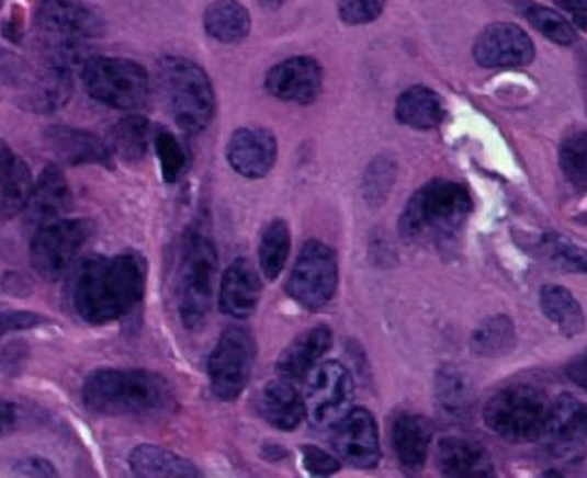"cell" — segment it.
Masks as SVG:
<instances>
[{
  "label": "cell",
  "instance_id": "obj_8",
  "mask_svg": "<svg viewBox=\"0 0 587 478\" xmlns=\"http://www.w3.org/2000/svg\"><path fill=\"white\" fill-rule=\"evenodd\" d=\"M82 82L92 100L113 110H144L151 98L149 75L132 59L88 58L82 66Z\"/></svg>",
  "mask_w": 587,
  "mask_h": 478
},
{
  "label": "cell",
  "instance_id": "obj_7",
  "mask_svg": "<svg viewBox=\"0 0 587 478\" xmlns=\"http://www.w3.org/2000/svg\"><path fill=\"white\" fill-rule=\"evenodd\" d=\"M218 275V252L208 237L191 232L183 242L176 297L182 322L189 330L203 327L211 315Z\"/></svg>",
  "mask_w": 587,
  "mask_h": 478
},
{
  "label": "cell",
  "instance_id": "obj_12",
  "mask_svg": "<svg viewBox=\"0 0 587 478\" xmlns=\"http://www.w3.org/2000/svg\"><path fill=\"white\" fill-rule=\"evenodd\" d=\"M338 288V260L330 247L320 240L305 242L292 269L286 291L305 309H320L332 299Z\"/></svg>",
  "mask_w": 587,
  "mask_h": 478
},
{
  "label": "cell",
  "instance_id": "obj_27",
  "mask_svg": "<svg viewBox=\"0 0 587 478\" xmlns=\"http://www.w3.org/2000/svg\"><path fill=\"white\" fill-rule=\"evenodd\" d=\"M131 469L134 475L146 478L199 477L195 465L174 452L153 444H142L132 449Z\"/></svg>",
  "mask_w": 587,
  "mask_h": 478
},
{
  "label": "cell",
  "instance_id": "obj_45",
  "mask_svg": "<svg viewBox=\"0 0 587 478\" xmlns=\"http://www.w3.org/2000/svg\"><path fill=\"white\" fill-rule=\"evenodd\" d=\"M557 4L574 14L580 15L582 12H587V0H557Z\"/></svg>",
  "mask_w": 587,
  "mask_h": 478
},
{
  "label": "cell",
  "instance_id": "obj_39",
  "mask_svg": "<svg viewBox=\"0 0 587 478\" xmlns=\"http://www.w3.org/2000/svg\"><path fill=\"white\" fill-rule=\"evenodd\" d=\"M387 0H338V15L348 25H366L384 12Z\"/></svg>",
  "mask_w": 587,
  "mask_h": 478
},
{
  "label": "cell",
  "instance_id": "obj_14",
  "mask_svg": "<svg viewBox=\"0 0 587 478\" xmlns=\"http://www.w3.org/2000/svg\"><path fill=\"white\" fill-rule=\"evenodd\" d=\"M473 58L486 69L522 67L534 59V43L519 25L493 23L475 41Z\"/></svg>",
  "mask_w": 587,
  "mask_h": 478
},
{
  "label": "cell",
  "instance_id": "obj_44",
  "mask_svg": "<svg viewBox=\"0 0 587 478\" xmlns=\"http://www.w3.org/2000/svg\"><path fill=\"white\" fill-rule=\"evenodd\" d=\"M568 377L573 379L574 384L580 385L584 391H587V355L578 358V361L568 368Z\"/></svg>",
  "mask_w": 587,
  "mask_h": 478
},
{
  "label": "cell",
  "instance_id": "obj_28",
  "mask_svg": "<svg viewBox=\"0 0 587 478\" xmlns=\"http://www.w3.org/2000/svg\"><path fill=\"white\" fill-rule=\"evenodd\" d=\"M252 27L250 14L239 0H214L204 12V30L218 43H240Z\"/></svg>",
  "mask_w": 587,
  "mask_h": 478
},
{
  "label": "cell",
  "instance_id": "obj_46",
  "mask_svg": "<svg viewBox=\"0 0 587 478\" xmlns=\"http://www.w3.org/2000/svg\"><path fill=\"white\" fill-rule=\"evenodd\" d=\"M260 2L261 4H263V7L276 8V7H281L284 0H260Z\"/></svg>",
  "mask_w": 587,
  "mask_h": 478
},
{
  "label": "cell",
  "instance_id": "obj_20",
  "mask_svg": "<svg viewBox=\"0 0 587 478\" xmlns=\"http://www.w3.org/2000/svg\"><path fill=\"white\" fill-rule=\"evenodd\" d=\"M74 206V195L66 175L56 164L44 168L43 174L31 191L30 203L25 206V216L31 227H44L64 219Z\"/></svg>",
  "mask_w": 587,
  "mask_h": 478
},
{
  "label": "cell",
  "instance_id": "obj_3",
  "mask_svg": "<svg viewBox=\"0 0 587 478\" xmlns=\"http://www.w3.org/2000/svg\"><path fill=\"white\" fill-rule=\"evenodd\" d=\"M472 196L452 182L428 183L414 193L400 216L399 231L413 244H441L464 227Z\"/></svg>",
  "mask_w": 587,
  "mask_h": 478
},
{
  "label": "cell",
  "instance_id": "obj_13",
  "mask_svg": "<svg viewBox=\"0 0 587 478\" xmlns=\"http://www.w3.org/2000/svg\"><path fill=\"white\" fill-rule=\"evenodd\" d=\"M353 382L348 368L336 361L320 364L313 372L305 391V418L315 428H334L351 410Z\"/></svg>",
  "mask_w": 587,
  "mask_h": 478
},
{
  "label": "cell",
  "instance_id": "obj_32",
  "mask_svg": "<svg viewBox=\"0 0 587 478\" xmlns=\"http://www.w3.org/2000/svg\"><path fill=\"white\" fill-rule=\"evenodd\" d=\"M437 406L450 420H465L473 408L472 385L458 369H442L437 377Z\"/></svg>",
  "mask_w": 587,
  "mask_h": 478
},
{
  "label": "cell",
  "instance_id": "obj_17",
  "mask_svg": "<svg viewBox=\"0 0 587 478\" xmlns=\"http://www.w3.org/2000/svg\"><path fill=\"white\" fill-rule=\"evenodd\" d=\"M276 159L273 134L263 128H240L233 134L227 146V160L233 170L248 180L269 174Z\"/></svg>",
  "mask_w": 587,
  "mask_h": 478
},
{
  "label": "cell",
  "instance_id": "obj_42",
  "mask_svg": "<svg viewBox=\"0 0 587 478\" xmlns=\"http://www.w3.org/2000/svg\"><path fill=\"white\" fill-rule=\"evenodd\" d=\"M15 475L20 477H58V471L56 467L48 462V459H43V457H27L23 459L20 464L15 465Z\"/></svg>",
  "mask_w": 587,
  "mask_h": 478
},
{
  "label": "cell",
  "instance_id": "obj_5",
  "mask_svg": "<svg viewBox=\"0 0 587 478\" xmlns=\"http://www.w3.org/2000/svg\"><path fill=\"white\" fill-rule=\"evenodd\" d=\"M157 82L170 115L183 132L196 134L211 124L216 98L201 67L189 59L168 56L157 66Z\"/></svg>",
  "mask_w": 587,
  "mask_h": 478
},
{
  "label": "cell",
  "instance_id": "obj_2",
  "mask_svg": "<svg viewBox=\"0 0 587 478\" xmlns=\"http://www.w3.org/2000/svg\"><path fill=\"white\" fill-rule=\"evenodd\" d=\"M88 410L102 416L147 418L167 412L174 402L165 377L147 369H95L82 387Z\"/></svg>",
  "mask_w": 587,
  "mask_h": 478
},
{
  "label": "cell",
  "instance_id": "obj_30",
  "mask_svg": "<svg viewBox=\"0 0 587 478\" xmlns=\"http://www.w3.org/2000/svg\"><path fill=\"white\" fill-rule=\"evenodd\" d=\"M540 305L545 317L553 320L566 338H574L584 332L586 317L582 311V305L563 286H555V284L544 286L540 292Z\"/></svg>",
  "mask_w": 587,
  "mask_h": 478
},
{
  "label": "cell",
  "instance_id": "obj_47",
  "mask_svg": "<svg viewBox=\"0 0 587 478\" xmlns=\"http://www.w3.org/2000/svg\"><path fill=\"white\" fill-rule=\"evenodd\" d=\"M2 4H4V0H0V8H2Z\"/></svg>",
  "mask_w": 587,
  "mask_h": 478
},
{
  "label": "cell",
  "instance_id": "obj_10",
  "mask_svg": "<svg viewBox=\"0 0 587 478\" xmlns=\"http://www.w3.org/2000/svg\"><path fill=\"white\" fill-rule=\"evenodd\" d=\"M92 235L94 224L84 218H64L38 227L30 248V261L35 273L46 281L61 278L74 268Z\"/></svg>",
  "mask_w": 587,
  "mask_h": 478
},
{
  "label": "cell",
  "instance_id": "obj_41",
  "mask_svg": "<svg viewBox=\"0 0 587 478\" xmlns=\"http://www.w3.org/2000/svg\"><path fill=\"white\" fill-rule=\"evenodd\" d=\"M302 462L305 469L317 477H328L340 469L338 459L317 446H302Z\"/></svg>",
  "mask_w": 587,
  "mask_h": 478
},
{
  "label": "cell",
  "instance_id": "obj_40",
  "mask_svg": "<svg viewBox=\"0 0 587 478\" xmlns=\"http://www.w3.org/2000/svg\"><path fill=\"white\" fill-rule=\"evenodd\" d=\"M46 319L33 311H22V309H10L7 305H0V340L7 338L8 333L23 332L44 325Z\"/></svg>",
  "mask_w": 587,
  "mask_h": 478
},
{
  "label": "cell",
  "instance_id": "obj_1",
  "mask_svg": "<svg viewBox=\"0 0 587 478\" xmlns=\"http://www.w3.org/2000/svg\"><path fill=\"white\" fill-rule=\"evenodd\" d=\"M146 292V261L138 254L90 258L71 283V301L88 325H108L123 319Z\"/></svg>",
  "mask_w": 587,
  "mask_h": 478
},
{
  "label": "cell",
  "instance_id": "obj_11",
  "mask_svg": "<svg viewBox=\"0 0 587 478\" xmlns=\"http://www.w3.org/2000/svg\"><path fill=\"white\" fill-rule=\"evenodd\" d=\"M255 363V335L247 328L229 327L224 330L208 358L214 395L222 400L237 399L252 376Z\"/></svg>",
  "mask_w": 587,
  "mask_h": 478
},
{
  "label": "cell",
  "instance_id": "obj_33",
  "mask_svg": "<svg viewBox=\"0 0 587 478\" xmlns=\"http://www.w3.org/2000/svg\"><path fill=\"white\" fill-rule=\"evenodd\" d=\"M291 255V231L283 219H273L260 240V268L268 281L281 275Z\"/></svg>",
  "mask_w": 587,
  "mask_h": 478
},
{
  "label": "cell",
  "instance_id": "obj_16",
  "mask_svg": "<svg viewBox=\"0 0 587 478\" xmlns=\"http://www.w3.org/2000/svg\"><path fill=\"white\" fill-rule=\"evenodd\" d=\"M266 88L276 100L307 105L315 102L323 90V69L307 56L284 59L269 71Z\"/></svg>",
  "mask_w": 587,
  "mask_h": 478
},
{
  "label": "cell",
  "instance_id": "obj_24",
  "mask_svg": "<svg viewBox=\"0 0 587 478\" xmlns=\"http://www.w3.org/2000/svg\"><path fill=\"white\" fill-rule=\"evenodd\" d=\"M332 345V332L327 327H315L297 335L276 361L279 376L300 382L312 374L315 364L327 355Z\"/></svg>",
  "mask_w": 587,
  "mask_h": 478
},
{
  "label": "cell",
  "instance_id": "obj_25",
  "mask_svg": "<svg viewBox=\"0 0 587 478\" xmlns=\"http://www.w3.org/2000/svg\"><path fill=\"white\" fill-rule=\"evenodd\" d=\"M433 428L424 416L400 413L393 421L392 442L395 456L408 471H418L426 464Z\"/></svg>",
  "mask_w": 587,
  "mask_h": 478
},
{
  "label": "cell",
  "instance_id": "obj_29",
  "mask_svg": "<svg viewBox=\"0 0 587 478\" xmlns=\"http://www.w3.org/2000/svg\"><path fill=\"white\" fill-rule=\"evenodd\" d=\"M395 113L399 123L416 130L437 128L444 118L441 98L426 87H413L405 90L397 100Z\"/></svg>",
  "mask_w": 587,
  "mask_h": 478
},
{
  "label": "cell",
  "instance_id": "obj_37",
  "mask_svg": "<svg viewBox=\"0 0 587 478\" xmlns=\"http://www.w3.org/2000/svg\"><path fill=\"white\" fill-rule=\"evenodd\" d=\"M561 168L574 187L587 191V132L574 134L563 144Z\"/></svg>",
  "mask_w": 587,
  "mask_h": 478
},
{
  "label": "cell",
  "instance_id": "obj_35",
  "mask_svg": "<svg viewBox=\"0 0 587 478\" xmlns=\"http://www.w3.org/2000/svg\"><path fill=\"white\" fill-rule=\"evenodd\" d=\"M522 14L538 33H542L545 38H550L553 43L573 44L576 41V30L571 25V22L551 8L529 2L527 7L522 8Z\"/></svg>",
  "mask_w": 587,
  "mask_h": 478
},
{
  "label": "cell",
  "instance_id": "obj_26",
  "mask_svg": "<svg viewBox=\"0 0 587 478\" xmlns=\"http://www.w3.org/2000/svg\"><path fill=\"white\" fill-rule=\"evenodd\" d=\"M261 413L276 429L292 431L305 418V402L291 379H273L261 391Z\"/></svg>",
  "mask_w": 587,
  "mask_h": 478
},
{
  "label": "cell",
  "instance_id": "obj_22",
  "mask_svg": "<svg viewBox=\"0 0 587 478\" xmlns=\"http://www.w3.org/2000/svg\"><path fill=\"white\" fill-rule=\"evenodd\" d=\"M260 294L261 281L258 271L252 268L250 261L240 258L233 261L232 268L225 271L222 278L219 309L235 319H245L255 312Z\"/></svg>",
  "mask_w": 587,
  "mask_h": 478
},
{
  "label": "cell",
  "instance_id": "obj_38",
  "mask_svg": "<svg viewBox=\"0 0 587 478\" xmlns=\"http://www.w3.org/2000/svg\"><path fill=\"white\" fill-rule=\"evenodd\" d=\"M155 151L160 160V170H162L165 182L174 183L188 164V157H185L180 141L170 132L159 130L155 134Z\"/></svg>",
  "mask_w": 587,
  "mask_h": 478
},
{
  "label": "cell",
  "instance_id": "obj_36",
  "mask_svg": "<svg viewBox=\"0 0 587 478\" xmlns=\"http://www.w3.org/2000/svg\"><path fill=\"white\" fill-rule=\"evenodd\" d=\"M540 252L545 260L555 263L557 268L574 271V273H587V252L584 248L576 247L571 240L558 235H545L540 242Z\"/></svg>",
  "mask_w": 587,
  "mask_h": 478
},
{
  "label": "cell",
  "instance_id": "obj_31",
  "mask_svg": "<svg viewBox=\"0 0 587 478\" xmlns=\"http://www.w3.org/2000/svg\"><path fill=\"white\" fill-rule=\"evenodd\" d=\"M151 139V124L139 115H131L118 121L110 130L111 152L128 162H136L146 157L147 147Z\"/></svg>",
  "mask_w": 587,
  "mask_h": 478
},
{
  "label": "cell",
  "instance_id": "obj_6",
  "mask_svg": "<svg viewBox=\"0 0 587 478\" xmlns=\"http://www.w3.org/2000/svg\"><path fill=\"white\" fill-rule=\"evenodd\" d=\"M35 31L43 41V56L71 67L82 44L103 35V20L82 0H41Z\"/></svg>",
  "mask_w": 587,
  "mask_h": 478
},
{
  "label": "cell",
  "instance_id": "obj_43",
  "mask_svg": "<svg viewBox=\"0 0 587 478\" xmlns=\"http://www.w3.org/2000/svg\"><path fill=\"white\" fill-rule=\"evenodd\" d=\"M22 420L20 408L10 400L0 399V439L12 435Z\"/></svg>",
  "mask_w": 587,
  "mask_h": 478
},
{
  "label": "cell",
  "instance_id": "obj_15",
  "mask_svg": "<svg viewBox=\"0 0 587 478\" xmlns=\"http://www.w3.org/2000/svg\"><path fill=\"white\" fill-rule=\"evenodd\" d=\"M332 446L336 454L353 467L369 469L380 462V435L374 416L355 408L334 425Z\"/></svg>",
  "mask_w": 587,
  "mask_h": 478
},
{
  "label": "cell",
  "instance_id": "obj_4",
  "mask_svg": "<svg viewBox=\"0 0 587 478\" xmlns=\"http://www.w3.org/2000/svg\"><path fill=\"white\" fill-rule=\"evenodd\" d=\"M0 87L14 103L31 113H54L74 95L71 67L56 59L22 58L0 50Z\"/></svg>",
  "mask_w": 587,
  "mask_h": 478
},
{
  "label": "cell",
  "instance_id": "obj_34",
  "mask_svg": "<svg viewBox=\"0 0 587 478\" xmlns=\"http://www.w3.org/2000/svg\"><path fill=\"white\" fill-rule=\"evenodd\" d=\"M515 328L508 317H493L485 320L473 332L472 349L481 356H500L513 348Z\"/></svg>",
  "mask_w": 587,
  "mask_h": 478
},
{
  "label": "cell",
  "instance_id": "obj_23",
  "mask_svg": "<svg viewBox=\"0 0 587 478\" xmlns=\"http://www.w3.org/2000/svg\"><path fill=\"white\" fill-rule=\"evenodd\" d=\"M437 465L442 475L456 478L490 477L494 475L493 459L478 442L447 436L439 442Z\"/></svg>",
  "mask_w": 587,
  "mask_h": 478
},
{
  "label": "cell",
  "instance_id": "obj_21",
  "mask_svg": "<svg viewBox=\"0 0 587 478\" xmlns=\"http://www.w3.org/2000/svg\"><path fill=\"white\" fill-rule=\"evenodd\" d=\"M35 187L31 168L0 139V219H12L25 210Z\"/></svg>",
  "mask_w": 587,
  "mask_h": 478
},
{
  "label": "cell",
  "instance_id": "obj_19",
  "mask_svg": "<svg viewBox=\"0 0 587 478\" xmlns=\"http://www.w3.org/2000/svg\"><path fill=\"white\" fill-rule=\"evenodd\" d=\"M46 147L54 157L69 167L102 164L110 167L111 149L105 141L92 132L69 128V126H48L43 134Z\"/></svg>",
  "mask_w": 587,
  "mask_h": 478
},
{
  "label": "cell",
  "instance_id": "obj_9",
  "mask_svg": "<svg viewBox=\"0 0 587 478\" xmlns=\"http://www.w3.org/2000/svg\"><path fill=\"white\" fill-rule=\"evenodd\" d=\"M550 402L530 385H511L496 392L485 408V421L509 442H534L545 433Z\"/></svg>",
  "mask_w": 587,
  "mask_h": 478
},
{
  "label": "cell",
  "instance_id": "obj_18",
  "mask_svg": "<svg viewBox=\"0 0 587 478\" xmlns=\"http://www.w3.org/2000/svg\"><path fill=\"white\" fill-rule=\"evenodd\" d=\"M558 456L576 454L587 441V406L573 395H561L550 402L545 433Z\"/></svg>",
  "mask_w": 587,
  "mask_h": 478
}]
</instances>
